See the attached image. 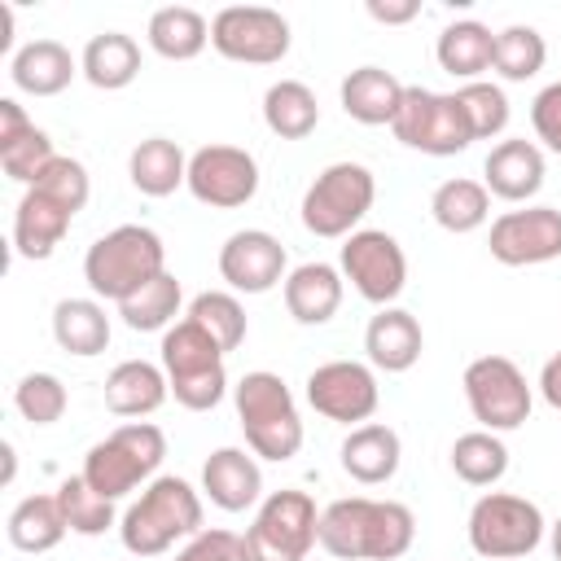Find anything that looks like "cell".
<instances>
[{
  "instance_id": "obj_19",
  "label": "cell",
  "mask_w": 561,
  "mask_h": 561,
  "mask_svg": "<svg viewBox=\"0 0 561 561\" xmlns=\"http://www.w3.org/2000/svg\"><path fill=\"white\" fill-rule=\"evenodd\" d=\"M202 495L224 513H245L263 495V469L245 447H219L202 465Z\"/></svg>"
},
{
  "instance_id": "obj_9",
  "label": "cell",
  "mask_w": 561,
  "mask_h": 561,
  "mask_svg": "<svg viewBox=\"0 0 561 561\" xmlns=\"http://www.w3.org/2000/svg\"><path fill=\"white\" fill-rule=\"evenodd\" d=\"M469 548L486 561H517L530 557L543 543V513L535 500L513 495V491H486L469 508Z\"/></svg>"
},
{
  "instance_id": "obj_23",
  "label": "cell",
  "mask_w": 561,
  "mask_h": 561,
  "mask_svg": "<svg viewBox=\"0 0 561 561\" xmlns=\"http://www.w3.org/2000/svg\"><path fill=\"white\" fill-rule=\"evenodd\" d=\"M364 351H368V364L381 368V373H408L421 351H425V333H421V320L403 307H381L368 329H364Z\"/></svg>"
},
{
  "instance_id": "obj_31",
  "label": "cell",
  "mask_w": 561,
  "mask_h": 561,
  "mask_svg": "<svg viewBox=\"0 0 561 561\" xmlns=\"http://www.w3.org/2000/svg\"><path fill=\"white\" fill-rule=\"evenodd\" d=\"M53 342L79 359L101 355L110 346V316L101 298H61L53 307Z\"/></svg>"
},
{
  "instance_id": "obj_12",
  "label": "cell",
  "mask_w": 561,
  "mask_h": 561,
  "mask_svg": "<svg viewBox=\"0 0 561 561\" xmlns=\"http://www.w3.org/2000/svg\"><path fill=\"white\" fill-rule=\"evenodd\" d=\"M294 35L289 18L267 4H228L210 18V48L241 66H276L285 61Z\"/></svg>"
},
{
  "instance_id": "obj_33",
  "label": "cell",
  "mask_w": 561,
  "mask_h": 561,
  "mask_svg": "<svg viewBox=\"0 0 561 561\" xmlns=\"http://www.w3.org/2000/svg\"><path fill=\"white\" fill-rule=\"evenodd\" d=\"M430 215L443 232H478L486 219H491V193L482 180H469V175H451L443 180L434 193H430Z\"/></svg>"
},
{
  "instance_id": "obj_13",
  "label": "cell",
  "mask_w": 561,
  "mask_h": 561,
  "mask_svg": "<svg viewBox=\"0 0 561 561\" xmlns=\"http://www.w3.org/2000/svg\"><path fill=\"white\" fill-rule=\"evenodd\" d=\"M342 280H351V289L373 302V307H394V298L408 285V254L403 245L381 232V228H359L342 241V259H337Z\"/></svg>"
},
{
  "instance_id": "obj_41",
  "label": "cell",
  "mask_w": 561,
  "mask_h": 561,
  "mask_svg": "<svg viewBox=\"0 0 561 561\" xmlns=\"http://www.w3.org/2000/svg\"><path fill=\"white\" fill-rule=\"evenodd\" d=\"M13 408L31 425H57L66 416V408H70V394H66L57 373H26L13 386Z\"/></svg>"
},
{
  "instance_id": "obj_45",
  "label": "cell",
  "mask_w": 561,
  "mask_h": 561,
  "mask_svg": "<svg viewBox=\"0 0 561 561\" xmlns=\"http://www.w3.org/2000/svg\"><path fill=\"white\" fill-rule=\"evenodd\" d=\"M364 13L381 26H408L412 18H421V0H368Z\"/></svg>"
},
{
  "instance_id": "obj_48",
  "label": "cell",
  "mask_w": 561,
  "mask_h": 561,
  "mask_svg": "<svg viewBox=\"0 0 561 561\" xmlns=\"http://www.w3.org/2000/svg\"><path fill=\"white\" fill-rule=\"evenodd\" d=\"M548 543H552V557L561 561V517H557V522L548 526Z\"/></svg>"
},
{
  "instance_id": "obj_24",
  "label": "cell",
  "mask_w": 561,
  "mask_h": 561,
  "mask_svg": "<svg viewBox=\"0 0 561 561\" xmlns=\"http://www.w3.org/2000/svg\"><path fill=\"white\" fill-rule=\"evenodd\" d=\"M75 75H83V70L61 39H31L9 61V79L26 96H57L70 88Z\"/></svg>"
},
{
  "instance_id": "obj_40",
  "label": "cell",
  "mask_w": 561,
  "mask_h": 561,
  "mask_svg": "<svg viewBox=\"0 0 561 561\" xmlns=\"http://www.w3.org/2000/svg\"><path fill=\"white\" fill-rule=\"evenodd\" d=\"M456 101H460V110H465V118H469V131H473V140H491V136H500L504 127H508V92L500 88V83H491V79H473V83H460L456 88Z\"/></svg>"
},
{
  "instance_id": "obj_2",
  "label": "cell",
  "mask_w": 561,
  "mask_h": 561,
  "mask_svg": "<svg viewBox=\"0 0 561 561\" xmlns=\"http://www.w3.org/2000/svg\"><path fill=\"white\" fill-rule=\"evenodd\" d=\"M197 530H202V495L175 473H158L153 482H145V491L118 517V539L140 561L162 557L167 548L193 539Z\"/></svg>"
},
{
  "instance_id": "obj_20",
  "label": "cell",
  "mask_w": 561,
  "mask_h": 561,
  "mask_svg": "<svg viewBox=\"0 0 561 561\" xmlns=\"http://www.w3.org/2000/svg\"><path fill=\"white\" fill-rule=\"evenodd\" d=\"M337 460L346 469V478H355L359 486H381L399 473V460H403V443L390 425L381 421H364L355 425L342 447H337Z\"/></svg>"
},
{
  "instance_id": "obj_16",
  "label": "cell",
  "mask_w": 561,
  "mask_h": 561,
  "mask_svg": "<svg viewBox=\"0 0 561 561\" xmlns=\"http://www.w3.org/2000/svg\"><path fill=\"white\" fill-rule=\"evenodd\" d=\"M486 250L504 267H535L561 259V210L557 206H522L491 219Z\"/></svg>"
},
{
  "instance_id": "obj_25",
  "label": "cell",
  "mask_w": 561,
  "mask_h": 561,
  "mask_svg": "<svg viewBox=\"0 0 561 561\" xmlns=\"http://www.w3.org/2000/svg\"><path fill=\"white\" fill-rule=\"evenodd\" d=\"M167 394H171L167 373H162V364H149V359H123L105 377V408L127 421L158 412L167 403Z\"/></svg>"
},
{
  "instance_id": "obj_44",
  "label": "cell",
  "mask_w": 561,
  "mask_h": 561,
  "mask_svg": "<svg viewBox=\"0 0 561 561\" xmlns=\"http://www.w3.org/2000/svg\"><path fill=\"white\" fill-rule=\"evenodd\" d=\"M175 561H241V535L202 526L193 539H184V548L175 552Z\"/></svg>"
},
{
  "instance_id": "obj_43",
  "label": "cell",
  "mask_w": 561,
  "mask_h": 561,
  "mask_svg": "<svg viewBox=\"0 0 561 561\" xmlns=\"http://www.w3.org/2000/svg\"><path fill=\"white\" fill-rule=\"evenodd\" d=\"M530 127H535V140L543 149L561 153V79L535 92V101H530Z\"/></svg>"
},
{
  "instance_id": "obj_26",
  "label": "cell",
  "mask_w": 561,
  "mask_h": 561,
  "mask_svg": "<svg viewBox=\"0 0 561 561\" xmlns=\"http://www.w3.org/2000/svg\"><path fill=\"white\" fill-rule=\"evenodd\" d=\"M403 88H408V83H399L390 70H381V66H359V70H351V75L342 79L337 96H342L346 118H355V123H364V127H381V123L390 127L394 114H399V105H403Z\"/></svg>"
},
{
  "instance_id": "obj_36",
  "label": "cell",
  "mask_w": 561,
  "mask_h": 561,
  "mask_svg": "<svg viewBox=\"0 0 561 561\" xmlns=\"http://www.w3.org/2000/svg\"><path fill=\"white\" fill-rule=\"evenodd\" d=\"M451 469L469 486H495L508 473V447L491 430H469L451 443Z\"/></svg>"
},
{
  "instance_id": "obj_27",
  "label": "cell",
  "mask_w": 561,
  "mask_h": 561,
  "mask_svg": "<svg viewBox=\"0 0 561 561\" xmlns=\"http://www.w3.org/2000/svg\"><path fill=\"white\" fill-rule=\"evenodd\" d=\"M434 57L438 66L460 79V83H473L491 70V57H495V31L478 18H460V22H447L438 44H434Z\"/></svg>"
},
{
  "instance_id": "obj_21",
  "label": "cell",
  "mask_w": 561,
  "mask_h": 561,
  "mask_svg": "<svg viewBox=\"0 0 561 561\" xmlns=\"http://www.w3.org/2000/svg\"><path fill=\"white\" fill-rule=\"evenodd\" d=\"M342 285L346 280H342V272L333 263H320V259L316 263H298V267H289L285 285H280L285 311L307 329L329 324L337 316V307H342Z\"/></svg>"
},
{
  "instance_id": "obj_29",
  "label": "cell",
  "mask_w": 561,
  "mask_h": 561,
  "mask_svg": "<svg viewBox=\"0 0 561 561\" xmlns=\"http://www.w3.org/2000/svg\"><path fill=\"white\" fill-rule=\"evenodd\" d=\"M127 175H131L136 193H145V197H171L175 188L188 184V153L175 140H167V136H149V140H140L131 149Z\"/></svg>"
},
{
  "instance_id": "obj_39",
  "label": "cell",
  "mask_w": 561,
  "mask_h": 561,
  "mask_svg": "<svg viewBox=\"0 0 561 561\" xmlns=\"http://www.w3.org/2000/svg\"><path fill=\"white\" fill-rule=\"evenodd\" d=\"M53 495H57L61 517H66V526H70L75 535H88V539H92V535H105L110 526H118V517H114V500H105L101 491H92L83 473L61 478V486H57Z\"/></svg>"
},
{
  "instance_id": "obj_11",
  "label": "cell",
  "mask_w": 561,
  "mask_h": 561,
  "mask_svg": "<svg viewBox=\"0 0 561 561\" xmlns=\"http://www.w3.org/2000/svg\"><path fill=\"white\" fill-rule=\"evenodd\" d=\"M460 386H465V403H469L478 430L508 434V430H522L530 421L535 394H530L526 373L508 355H478V359H469Z\"/></svg>"
},
{
  "instance_id": "obj_22",
  "label": "cell",
  "mask_w": 561,
  "mask_h": 561,
  "mask_svg": "<svg viewBox=\"0 0 561 561\" xmlns=\"http://www.w3.org/2000/svg\"><path fill=\"white\" fill-rule=\"evenodd\" d=\"M70 219L75 215L57 197H48L44 188H26L18 210H13V250H18V259H31V263L48 259L61 245V237L70 232Z\"/></svg>"
},
{
  "instance_id": "obj_1",
  "label": "cell",
  "mask_w": 561,
  "mask_h": 561,
  "mask_svg": "<svg viewBox=\"0 0 561 561\" xmlns=\"http://www.w3.org/2000/svg\"><path fill=\"white\" fill-rule=\"evenodd\" d=\"M416 539V517L399 500L346 495L320 508V548L337 561H399Z\"/></svg>"
},
{
  "instance_id": "obj_28",
  "label": "cell",
  "mask_w": 561,
  "mask_h": 561,
  "mask_svg": "<svg viewBox=\"0 0 561 561\" xmlns=\"http://www.w3.org/2000/svg\"><path fill=\"white\" fill-rule=\"evenodd\" d=\"M79 70L92 88L101 92H118L140 75V44L127 31H101L83 44L79 53Z\"/></svg>"
},
{
  "instance_id": "obj_4",
  "label": "cell",
  "mask_w": 561,
  "mask_h": 561,
  "mask_svg": "<svg viewBox=\"0 0 561 561\" xmlns=\"http://www.w3.org/2000/svg\"><path fill=\"white\" fill-rule=\"evenodd\" d=\"M167 272V245L145 224H118L105 237H96L83 254V280L96 298L127 302L140 285Z\"/></svg>"
},
{
  "instance_id": "obj_15",
  "label": "cell",
  "mask_w": 561,
  "mask_h": 561,
  "mask_svg": "<svg viewBox=\"0 0 561 561\" xmlns=\"http://www.w3.org/2000/svg\"><path fill=\"white\" fill-rule=\"evenodd\" d=\"M184 188L210 210H237L259 193V162L241 145H202L188 153Z\"/></svg>"
},
{
  "instance_id": "obj_7",
  "label": "cell",
  "mask_w": 561,
  "mask_h": 561,
  "mask_svg": "<svg viewBox=\"0 0 561 561\" xmlns=\"http://www.w3.org/2000/svg\"><path fill=\"white\" fill-rule=\"evenodd\" d=\"M320 543V508L307 491L280 486L263 495L254 522L241 535V561H307Z\"/></svg>"
},
{
  "instance_id": "obj_30",
  "label": "cell",
  "mask_w": 561,
  "mask_h": 561,
  "mask_svg": "<svg viewBox=\"0 0 561 561\" xmlns=\"http://www.w3.org/2000/svg\"><path fill=\"white\" fill-rule=\"evenodd\" d=\"M145 39L167 61H193L210 44V22L188 4H162V9L149 13Z\"/></svg>"
},
{
  "instance_id": "obj_34",
  "label": "cell",
  "mask_w": 561,
  "mask_h": 561,
  "mask_svg": "<svg viewBox=\"0 0 561 561\" xmlns=\"http://www.w3.org/2000/svg\"><path fill=\"white\" fill-rule=\"evenodd\" d=\"M9 543L18 552H53L61 539H66V517H61V504L57 495H26L18 500V508L9 513Z\"/></svg>"
},
{
  "instance_id": "obj_38",
  "label": "cell",
  "mask_w": 561,
  "mask_h": 561,
  "mask_svg": "<svg viewBox=\"0 0 561 561\" xmlns=\"http://www.w3.org/2000/svg\"><path fill=\"white\" fill-rule=\"evenodd\" d=\"M188 320H193V324H202V329L219 342V351H224V355H228V351H237V346L245 342V329H250L245 307L237 302V294H232V289H206V294H197V298L188 302Z\"/></svg>"
},
{
  "instance_id": "obj_8",
  "label": "cell",
  "mask_w": 561,
  "mask_h": 561,
  "mask_svg": "<svg viewBox=\"0 0 561 561\" xmlns=\"http://www.w3.org/2000/svg\"><path fill=\"white\" fill-rule=\"evenodd\" d=\"M373 202H377V180L364 162H329L307 184L298 215H302V228L311 237H329V241L342 237L346 241L351 232H359Z\"/></svg>"
},
{
  "instance_id": "obj_46",
  "label": "cell",
  "mask_w": 561,
  "mask_h": 561,
  "mask_svg": "<svg viewBox=\"0 0 561 561\" xmlns=\"http://www.w3.org/2000/svg\"><path fill=\"white\" fill-rule=\"evenodd\" d=\"M35 123L26 118V110L13 101V96H0V145H9V140H18V136H26Z\"/></svg>"
},
{
  "instance_id": "obj_14",
  "label": "cell",
  "mask_w": 561,
  "mask_h": 561,
  "mask_svg": "<svg viewBox=\"0 0 561 561\" xmlns=\"http://www.w3.org/2000/svg\"><path fill=\"white\" fill-rule=\"evenodd\" d=\"M307 403L333 421V425H364L377 403H381V386H377V368L359 364V359H329L316 364L307 373Z\"/></svg>"
},
{
  "instance_id": "obj_3",
  "label": "cell",
  "mask_w": 561,
  "mask_h": 561,
  "mask_svg": "<svg viewBox=\"0 0 561 561\" xmlns=\"http://www.w3.org/2000/svg\"><path fill=\"white\" fill-rule=\"evenodd\" d=\"M232 403H237V421L245 434V447L263 460H294L302 451V416L294 403V390L285 386L280 373L254 368L232 386Z\"/></svg>"
},
{
  "instance_id": "obj_49",
  "label": "cell",
  "mask_w": 561,
  "mask_h": 561,
  "mask_svg": "<svg viewBox=\"0 0 561 561\" xmlns=\"http://www.w3.org/2000/svg\"><path fill=\"white\" fill-rule=\"evenodd\" d=\"M13 469H18V460H13V443H4V482H13Z\"/></svg>"
},
{
  "instance_id": "obj_35",
  "label": "cell",
  "mask_w": 561,
  "mask_h": 561,
  "mask_svg": "<svg viewBox=\"0 0 561 561\" xmlns=\"http://www.w3.org/2000/svg\"><path fill=\"white\" fill-rule=\"evenodd\" d=\"M180 302H184V289H180V280L171 276V272H162V276H153L149 285H140L127 302H118V316H123V324L127 329H136V333H167L171 324H175V316H180Z\"/></svg>"
},
{
  "instance_id": "obj_17",
  "label": "cell",
  "mask_w": 561,
  "mask_h": 561,
  "mask_svg": "<svg viewBox=\"0 0 561 561\" xmlns=\"http://www.w3.org/2000/svg\"><path fill=\"white\" fill-rule=\"evenodd\" d=\"M219 276L228 280L232 294H267L276 285H285L289 276V259L280 237H272L267 228H241L219 245Z\"/></svg>"
},
{
  "instance_id": "obj_47",
  "label": "cell",
  "mask_w": 561,
  "mask_h": 561,
  "mask_svg": "<svg viewBox=\"0 0 561 561\" xmlns=\"http://www.w3.org/2000/svg\"><path fill=\"white\" fill-rule=\"evenodd\" d=\"M539 394H543V403H548V408H557V412H561V351L539 368Z\"/></svg>"
},
{
  "instance_id": "obj_10",
  "label": "cell",
  "mask_w": 561,
  "mask_h": 561,
  "mask_svg": "<svg viewBox=\"0 0 561 561\" xmlns=\"http://www.w3.org/2000/svg\"><path fill=\"white\" fill-rule=\"evenodd\" d=\"M390 131L399 145L430 153V158H451L473 145V131H469V118H465L456 92H434L421 83L403 88V105H399Z\"/></svg>"
},
{
  "instance_id": "obj_18",
  "label": "cell",
  "mask_w": 561,
  "mask_h": 561,
  "mask_svg": "<svg viewBox=\"0 0 561 561\" xmlns=\"http://www.w3.org/2000/svg\"><path fill=\"white\" fill-rule=\"evenodd\" d=\"M543 175H548V162H543V149L535 140H500L491 145L486 162H482V184L491 197L500 202H530L539 188H543Z\"/></svg>"
},
{
  "instance_id": "obj_42",
  "label": "cell",
  "mask_w": 561,
  "mask_h": 561,
  "mask_svg": "<svg viewBox=\"0 0 561 561\" xmlns=\"http://www.w3.org/2000/svg\"><path fill=\"white\" fill-rule=\"evenodd\" d=\"M53 158H57V149H53V140H48L44 127H31L26 136L0 145V167H4V175L18 180V184H26V188L39 180V171H44Z\"/></svg>"
},
{
  "instance_id": "obj_5",
  "label": "cell",
  "mask_w": 561,
  "mask_h": 561,
  "mask_svg": "<svg viewBox=\"0 0 561 561\" xmlns=\"http://www.w3.org/2000/svg\"><path fill=\"white\" fill-rule=\"evenodd\" d=\"M162 373H167V386L175 394L180 408L188 412H210L224 394H228V368H224V351L219 342L193 324L188 316L175 320L167 333H162Z\"/></svg>"
},
{
  "instance_id": "obj_32",
  "label": "cell",
  "mask_w": 561,
  "mask_h": 561,
  "mask_svg": "<svg viewBox=\"0 0 561 561\" xmlns=\"http://www.w3.org/2000/svg\"><path fill=\"white\" fill-rule=\"evenodd\" d=\"M263 123L280 140H307L320 127V101L302 79H276L263 92Z\"/></svg>"
},
{
  "instance_id": "obj_37",
  "label": "cell",
  "mask_w": 561,
  "mask_h": 561,
  "mask_svg": "<svg viewBox=\"0 0 561 561\" xmlns=\"http://www.w3.org/2000/svg\"><path fill=\"white\" fill-rule=\"evenodd\" d=\"M548 61V44L535 26L526 22H513L504 31H495V57H491V70L504 79V83H526L543 70Z\"/></svg>"
},
{
  "instance_id": "obj_6",
  "label": "cell",
  "mask_w": 561,
  "mask_h": 561,
  "mask_svg": "<svg viewBox=\"0 0 561 561\" xmlns=\"http://www.w3.org/2000/svg\"><path fill=\"white\" fill-rule=\"evenodd\" d=\"M167 456V434L153 421H123L83 456V478L105 500L131 495L140 482H153L158 465Z\"/></svg>"
}]
</instances>
